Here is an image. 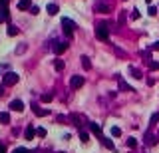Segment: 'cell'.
I'll list each match as a JSON object with an SVG mask.
<instances>
[{
  "label": "cell",
  "mask_w": 159,
  "mask_h": 153,
  "mask_svg": "<svg viewBox=\"0 0 159 153\" xmlns=\"http://www.w3.org/2000/svg\"><path fill=\"white\" fill-rule=\"evenodd\" d=\"M36 135H38V137H46V129L44 127H38V129H36Z\"/></svg>",
  "instance_id": "83f0119b"
},
{
  "label": "cell",
  "mask_w": 159,
  "mask_h": 153,
  "mask_svg": "<svg viewBox=\"0 0 159 153\" xmlns=\"http://www.w3.org/2000/svg\"><path fill=\"white\" fill-rule=\"evenodd\" d=\"M12 153H32V151H28V149H24V147H18V149H14Z\"/></svg>",
  "instance_id": "d6a6232c"
},
{
  "label": "cell",
  "mask_w": 159,
  "mask_h": 153,
  "mask_svg": "<svg viewBox=\"0 0 159 153\" xmlns=\"http://www.w3.org/2000/svg\"><path fill=\"white\" fill-rule=\"evenodd\" d=\"M64 66H66V64H64V60H56V64H54L56 72H62V70H64Z\"/></svg>",
  "instance_id": "44dd1931"
},
{
  "label": "cell",
  "mask_w": 159,
  "mask_h": 153,
  "mask_svg": "<svg viewBox=\"0 0 159 153\" xmlns=\"http://www.w3.org/2000/svg\"><path fill=\"white\" fill-rule=\"evenodd\" d=\"M118 82H119V90H121V92H133V88H131V86H129V84H127V82H125V80H123V78H119V80H118Z\"/></svg>",
  "instance_id": "30bf717a"
},
{
  "label": "cell",
  "mask_w": 159,
  "mask_h": 153,
  "mask_svg": "<svg viewBox=\"0 0 159 153\" xmlns=\"http://www.w3.org/2000/svg\"><path fill=\"white\" fill-rule=\"evenodd\" d=\"M80 141H82V143H87V141H90V135H87L86 131H80Z\"/></svg>",
  "instance_id": "7402d4cb"
},
{
  "label": "cell",
  "mask_w": 159,
  "mask_h": 153,
  "mask_svg": "<svg viewBox=\"0 0 159 153\" xmlns=\"http://www.w3.org/2000/svg\"><path fill=\"white\" fill-rule=\"evenodd\" d=\"M102 139V143H103V147H107V149H111V151H115V145H114V141L111 139H107V137H99Z\"/></svg>",
  "instance_id": "5bb4252c"
},
{
  "label": "cell",
  "mask_w": 159,
  "mask_h": 153,
  "mask_svg": "<svg viewBox=\"0 0 159 153\" xmlns=\"http://www.w3.org/2000/svg\"><path fill=\"white\" fill-rule=\"evenodd\" d=\"M26 48H28V46H26V44H22L18 50H16V52H18V54H22V52H26Z\"/></svg>",
  "instance_id": "836d02e7"
},
{
  "label": "cell",
  "mask_w": 159,
  "mask_h": 153,
  "mask_svg": "<svg viewBox=\"0 0 159 153\" xmlns=\"http://www.w3.org/2000/svg\"><path fill=\"white\" fill-rule=\"evenodd\" d=\"M18 80H20V76L16 74V72H8V74H4L2 76V86H16L18 84Z\"/></svg>",
  "instance_id": "7a4b0ae2"
},
{
  "label": "cell",
  "mask_w": 159,
  "mask_h": 153,
  "mask_svg": "<svg viewBox=\"0 0 159 153\" xmlns=\"http://www.w3.org/2000/svg\"><path fill=\"white\" fill-rule=\"evenodd\" d=\"M48 14L50 16H56L58 14V4H48Z\"/></svg>",
  "instance_id": "e0dca14e"
},
{
  "label": "cell",
  "mask_w": 159,
  "mask_h": 153,
  "mask_svg": "<svg viewBox=\"0 0 159 153\" xmlns=\"http://www.w3.org/2000/svg\"><path fill=\"white\" fill-rule=\"evenodd\" d=\"M95 38L102 42H106L107 38H110V26H107L106 22H99L98 26H95Z\"/></svg>",
  "instance_id": "6da1fadb"
},
{
  "label": "cell",
  "mask_w": 159,
  "mask_h": 153,
  "mask_svg": "<svg viewBox=\"0 0 159 153\" xmlns=\"http://www.w3.org/2000/svg\"><path fill=\"white\" fill-rule=\"evenodd\" d=\"M0 121H2V123H10V113L2 112V113H0Z\"/></svg>",
  "instance_id": "ac0fdd59"
},
{
  "label": "cell",
  "mask_w": 159,
  "mask_h": 153,
  "mask_svg": "<svg viewBox=\"0 0 159 153\" xmlns=\"http://www.w3.org/2000/svg\"><path fill=\"white\" fill-rule=\"evenodd\" d=\"M147 66H149V70H151V72H157V70H159V62L149 60V62H147Z\"/></svg>",
  "instance_id": "ffe728a7"
},
{
  "label": "cell",
  "mask_w": 159,
  "mask_h": 153,
  "mask_svg": "<svg viewBox=\"0 0 159 153\" xmlns=\"http://www.w3.org/2000/svg\"><path fill=\"white\" fill-rule=\"evenodd\" d=\"M74 28H76V24H74L70 18H62V30H64L66 38H72L74 36Z\"/></svg>",
  "instance_id": "3957f363"
},
{
  "label": "cell",
  "mask_w": 159,
  "mask_h": 153,
  "mask_svg": "<svg viewBox=\"0 0 159 153\" xmlns=\"http://www.w3.org/2000/svg\"><path fill=\"white\" fill-rule=\"evenodd\" d=\"M10 109H12V112H24V104H22V101H20V100H12L10 101Z\"/></svg>",
  "instance_id": "52a82bcc"
},
{
  "label": "cell",
  "mask_w": 159,
  "mask_h": 153,
  "mask_svg": "<svg viewBox=\"0 0 159 153\" xmlns=\"http://www.w3.org/2000/svg\"><path fill=\"white\" fill-rule=\"evenodd\" d=\"M82 66L86 68V70H90V68H91V62H90V58H87V56H82Z\"/></svg>",
  "instance_id": "d6986e66"
},
{
  "label": "cell",
  "mask_w": 159,
  "mask_h": 153,
  "mask_svg": "<svg viewBox=\"0 0 159 153\" xmlns=\"http://www.w3.org/2000/svg\"><path fill=\"white\" fill-rule=\"evenodd\" d=\"M111 135H114V137H119V135H121V129H119V127H111Z\"/></svg>",
  "instance_id": "484cf974"
},
{
  "label": "cell",
  "mask_w": 159,
  "mask_h": 153,
  "mask_svg": "<svg viewBox=\"0 0 159 153\" xmlns=\"http://www.w3.org/2000/svg\"><path fill=\"white\" fill-rule=\"evenodd\" d=\"M143 143H145V145H155V143H157V137H155V135H151L149 131H145V135H143Z\"/></svg>",
  "instance_id": "ba28073f"
},
{
  "label": "cell",
  "mask_w": 159,
  "mask_h": 153,
  "mask_svg": "<svg viewBox=\"0 0 159 153\" xmlns=\"http://www.w3.org/2000/svg\"><path fill=\"white\" fill-rule=\"evenodd\" d=\"M125 143H127V147H131V149H133V147H135V145H137V141H135V137H127V139H125Z\"/></svg>",
  "instance_id": "cb8c5ba5"
},
{
  "label": "cell",
  "mask_w": 159,
  "mask_h": 153,
  "mask_svg": "<svg viewBox=\"0 0 159 153\" xmlns=\"http://www.w3.org/2000/svg\"><path fill=\"white\" fill-rule=\"evenodd\" d=\"M151 50H159V42H153V44H151Z\"/></svg>",
  "instance_id": "d590c367"
},
{
  "label": "cell",
  "mask_w": 159,
  "mask_h": 153,
  "mask_svg": "<svg viewBox=\"0 0 159 153\" xmlns=\"http://www.w3.org/2000/svg\"><path fill=\"white\" fill-rule=\"evenodd\" d=\"M139 16H141V14H139V10H137V8H133V10H131V18H133V20H137Z\"/></svg>",
  "instance_id": "f546056e"
},
{
  "label": "cell",
  "mask_w": 159,
  "mask_h": 153,
  "mask_svg": "<svg viewBox=\"0 0 159 153\" xmlns=\"http://www.w3.org/2000/svg\"><path fill=\"white\" fill-rule=\"evenodd\" d=\"M127 70L131 72V76H133V78H135V80H141V78H143V76H141V72H139V70H135V68H133V66H129Z\"/></svg>",
  "instance_id": "2e32d148"
},
{
  "label": "cell",
  "mask_w": 159,
  "mask_h": 153,
  "mask_svg": "<svg viewBox=\"0 0 159 153\" xmlns=\"http://www.w3.org/2000/svg\"><path fill=\"white\" fill-rule=\"evenodd\" d=\"M0 6H8V0H0Z\"/></svg>",
  "instance_id": "8d00e7d4"
},
{
  "label": "cell",
  "mask_w": 159,
  "mask_h": 153,
  "mask_svg": "<svg viewBox=\"0 0 159 153\" xmlns=\"http://www.w3.org/2000/svg\"><path fill=\"white\" fill-rule=\"evenodd\" d=\"M18 8H20V10H30V8H32V0H20Z\"/></svg>",
  "instance_id": "7c38bea8"
},
{
  "label": "cell",
  "mask_w": 159,
  "mask_h": 153,
  "mask_svg": "<svg viewBox=\"0 0 159 153\" xmlns=\"http://www.w3.org/2000/svg\"><path fill=\"white\" fill-rule=\"evenodd\" d=\"M90 131L95 133V135H102V127H99L98 123H90Z\"/></svg>",
  "instance_id": "9a60e30c"
},
{
  "label": "cell",
  "mask_w": 159,
  "mask_h": 153,
  "mask_svg": "<svg viewBox=\"0 0 159 153\" xmlns=\"http://www.w3.org/2000/svg\"><path fill=\"white\" fill-rule=\"evenodd\" d=\"M83 76H72V80H70V86L74 88V90H78V88H82L83 86Z\"/></svg>",
  "instance_id": "8992f818"
},
{
  "label": "cell",
  "mask_w": 159,
  "mask_h": 153,
  "mask_svg": "<svg viewBox=\"0 0 159 153\" xmlns=\"http://www.w3.org/2000/svg\"><path fill=\"white\" fill-rule=\"evenodd\" d=\"M16 34H18V28L10 24V26H8V36H16Z\"/></svg>",
  "instance_id": "d4e9b609"
},
{
  "label": "cell",
  "mask_w": 159,
  "mask_h": 153,
  "mask_svg": "<svg viewBox=\"0 0 159 153\" xmlns=\"http://www.w3.org/2000/svg\"><path fill=\"white\" fill-rule=\"evenodd\" d=\"M157 121H159V113H153V116H151V120H149V127L157 125Z\"/></svg>",
  "instance_id": "603a6c76"
},
{
  "label": "cell",
  "mask_w": 159,
  "mask_h": 153,
  "mask_svg": "<svg viewBox=\"0 0 159 153\" xmlns=\"http://www.w3.org/2000/svg\"><path fill=\"white\" fill-rule=\"evenodd\" d=\"M34 135H36V129L32 125H28L26 131H24V139H34Z\"/></svg>",
  "instance_id": "8fae6325"
},
{
  "label": "cell",
  "mask_w": 159,
  "mask_h": 153,
  "mask_svg": "<svg viewBox=\"0 0 159 153\" xmlns=\"http://www.w3.org/2000/svg\"><path fill=\"white\" fill-rule=\"evenodd\" d=\"M141 56H143L145 60L149 62V60H151V50H145V52H141Z\"/></svg>",
  "instance_id": "f1b7e54d"
},
{
  "label": "cell",
  "mask_w": 159,
  "mask_h": 153,
  "mask_svg": "<svg viewBox=\"0 0 159 153\" xmlns=\"http://www.w3.org/2000/svg\"><path fill=\"white\" fill-rule=\"evenodd\" d=\"M32 109H34V113H36V116H38V117H44V116H48V109H42V108H38V105H32Z\"/></svg>",
  "instance_id": "4fadbf2b"
},
{
  "label": "cell",
  "mask_w": 159,
  "mask_h": 153,
  "mask_svg": "<svg viewBox=\"0 0 159 153\" xmlns=\"http://www.w3.org/2000/svg\"><path fill=\"white\" fill-rule=\"evenodd\" d=\"M6 151V147H4V143H0V153H4Z\"/></svg>",
  "instance_id": "74e56055"
},
{
  "label": "cell",
  "mask_w": 159,
  "mask_h": 153,
  "mask_svg": "<svg viewBox=\"0 0 159 153\" xmlns=\"http://www.w3.org/2000/svg\"><path fill=\"white\" fill-rule=\"evenodd\" d=\"M145 2H151V0H145Z\"/></svg>",
  "instance_id": "f35d334b"
},
{
  "label": "cell",
  "mask_w": 159,
  "mask_h": 153,
  "mask_svg": "<svg viewBox=\"0 0 159 153\" xmlns=\"http://www.w3.org/2000/svg\"><path fill=\"white\" fill-rule=\"evenodd\" d=\"M52 50H54V54H58V56H60V54H64L66 50H68V44H66V42H54Z\"/></svg>",
  "instance_id": "5b68a950"
},
{
  "label": "cell",
  "mask_w": 159,
  "mask_h": 153,
  "mask_svg": "<svg viewBox=\"0 0 159 153\" xmlns=\"http://www.w3.org/2000/svg\"><path fill=\"white\" fill-rule=\"evenodd\" d=\"M147 12H149V16H157V8H155V6H149Z\"/></svg>",
  "instance_id": "4dcf8cb0"
},
{
  "label": "cell",
  "mask_w": 159,
  "mask_h": 153,
  "mask_svg": "<svg viewBox=\"0 0 159 153\" xmlns=\"http://www.w3.org/2000/svg\"><path fill=\"white\" fill-rule=\"evenodd\" d=\"M8 18H10V14H8V6H0V24L8 22Z\"/></svg>",
  "instance_id": "9c48e42d"
},
{
  "label": "cell",
  "mask_w": 159,
  "mask_h": 153,
  "mask_svg": "<svg viewBox=\"0 0 159 153\" xmlns=\"http://www.w3.org/2000/svg\"><path fill=\"white\" fill-rule=\"evenodd\" d=\"M52 100H54L52 93H42V101H52Z\"/></svg>",
  "instance_id": "4316f807"
},
{
  "label": "cell",
  "mask_w": 159,
  "mask_h": 153,
  "mask_svg": "<svg viewBox=\"0 0 159 153\" xmlns=\"http://www.w3.org/2000/svg\"><path fill=\"white\" fill-rule=\"evenodd\" d=\"M94 10L95 12H102V14H107V12H111V4L110 2H103V0H98V2L94 4Z\"/></svg>",
  "instance_id": "277c9868"
},
{
  "label": "cell",
  "mask_w": 159,
  "mask_h": 153,
  "mask_svg": "<svg viewBox=\"0 0 159 153\" xmlns=\"http://www.w3.org/2000/svg\"><path fill=\"white\" fill-rule=\"evenodd\" d=\"M125 16H127V12L121 10V14H119V24H123V22H125Z\"/></svg>",
  "instance_id": "1f68e13d"
},
{
  "label": "cell",
  "mask_w": 159,
  "mask_h": 153,
  "mask_svg": "<svg viewBox=\"0 0 159 153\" xmlns=\"http://www.w3.org/2000/svg\"><path fill=\"white\" fill-rule=\"evenodd\" d=\"M30 12H32V14L36 16V14H38V12H40V8H38V6H32V8H30Z\"/></svg>",
  "instance_id": "e575fe53"
}]
</instances>
